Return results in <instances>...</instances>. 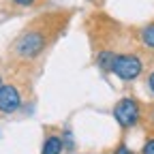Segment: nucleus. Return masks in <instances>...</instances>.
Listing matches in <instances>:
<instances>
[{
  "label": "nucleus",
  "instance_id": "nucleus-12",
  "mask_svg": "<svg viewBox=\"0 0 154 154\" xmlns=\"http://www.w3.org/2000/svg\"><path fill=\"white\" fill-rule=\"evenodd\" d=\"M5 88V84H2V77H0V90H2Z\"/></svg>",
  "mask_w": 154,
  "mask_h": 154
},
{
  "label": "nucleus",
  "instance_id": "nucleus-1",
  "mask_svg": "<svg viewBox=\"0 0 154 154\" xmlns=\"http://www.w3.org/2000/svg\"><path fill=\"white\" fill-rule=\"evenodd\" d=\"M141 71H143V64L139 60V56H135V54H118L116 62H113V69H111V73L118 75L124 82L137 79L141 75Z\"/></svg>",
  "mask_w": 154,
  "mask_h": 154
},
{
  "label": "nucleus",
  "instance_id": "nucleus-3",
  "mask_svg": "<svg viewBox=\"0 0 154 154\" xmlns=\"http://www.w3.org/2000/svg\"><path fill=\"white\" fill-rule=\"evenodd\" d=\"M43 47H45V36L41 32H34V30L24 32L15 41V51L22 58H34Z\"/></svg>",
  "mask_w": 154,
  "mask_h": 154
},
{
  "label": "nucleus",
  "instance_id": "nucleus-11",
  "mask_svg": "<svg viewBox=\"0 0 154 154\" xmlns=\"http://www.w3.org/2000/svg\"><path fill=\"white\" fill-rule=\"evenodd\" d=\"M13 2L22 5V7H28V5H34V0H13Z\"/></svg>",
  "mask_w": 154,
  "mask_h": 154
},
{
  "label": "nucleus",
  "instance_id": "nucleus-7",
  "mask_svg": "<svg viewBox=\"0 0 154 154\" xmlns=\"http://www.w3.org/2000/svg\"><path fill=\"white\" fill-rule=\"evenodd\" d=\"M141 43H143L146 47L154 49V24H150V26H146V28L141 30Z\"/></svg>",
  "mask_w": 154,
  "mask_h": 154
},
{
  "label": "nucleus",
  "instance_id": "nucleus-4",
  "mask_svg": "<svg viewBox=\"0 0 154 154\" xmlns=\"http://www.w3.org/2000/svg\"><path fill=\"white\" fill-rule=\"evenodd\" d=\"M22 105V94L15 86H5L0 90V111L2 113H13Z\"/></svg>",
  "mask_w": 154,
  "mask_h": 154
},
{
  "label": "nucleus",
  "instance_id": "nucleus-9",
  "mask_svg": "<svg viewBox=\"0 0 154 154\" xmlns=\"http://www.w3.org/2000/svg\"><path fill=\"white\" fill-rule=\"evenodd\" d=\"M113 154H133V150L131 148H126V143H120L118 148H116V152Z\"/></svg>",
  "mask_w": 154,
  "mask_h": 154
},
{
  "label": "nucleus",
  "instance_id": "nucleus-2",
  "mask_svg": "<svg viewBox=\"0 0 154 154\" xmlns=\"http://www.w3.org/2000/svg\"><path fill=\"white\" fill-rule=\"evenodd\" d=\"M139 103L135 101V99H120L118 103H116L113 107V118L118 120V124L122 128H131L139 122Z\"/></svg>",
  "mask_w": 154,
  "mask_h": 154
},
{
  "label": "nucleus",
  "instance_id": "nucleus-10",
  "mask_svg": "<svg viewBox=\"0 0 154 154\" xmlns=\"http://www.w3.org/2000/svg\"><path fill=\"white\" fill-rule=\"evenodd\" d=\"M148 88H150V92L154 94V71L148 75Z\"/></svg>",
  "mask_w": 154,
  "mask_h": 154
},
{
  "label": "nucleus",
  "instance_id": "nucleus-8",
  "mask_svg": "<svg viewBox=\"0 0 154 154\" xmlns=\"http://www.w3.org/2000/svg\"><path fill=\"white\" fill-rule=\"evenodd\" d=\"M141 154H154V137H152V139H148V141L143 143Z\"/></svg>",
  "mask_w": 154,
  "mask_h": 154
},
{
  "label": "nucleus",
  "instance_id": "nucleus-13",
  "mask_svg": "<svg viewBox=\"0 0 154 154\" xmlns=\"http://www.w3.org/2000/svg\"><path fill=\"white\" fill-rule=\"evenodd\" d=\"M152 122H154V107H152Z\"/></svg>",
  "mask_w": 154,
  "mask_h": 154
},
{
  "label": "nucleus",
  "instance_id": "nucleus-5",
  "mask_svg": "<svg viewBox=\"0 0 154 154\" xmlns=\"http://www.w3.org/2000/svg\"><path fill=\"white\" fill-rule=\"evenodd\" d=\"M62 146H64V141L58 137V135H49V137L43 141L41 154H60L62 152Z\"/></svg>",
  "mask_w": 154,
  "mask_h": 154
},
{
  "label": "nucleus",
  "instance_id": "nucleus-6",
  "mask_svg": "<svg viewBox=\"0 0 154 154\" xmlns=\"http://www.w3.org/2000/svg\"><path fill=\"white\" fill-rule=\"evenodd\" d=\"M116 56L113 51H101L99 56H96V64H99L103 71H111L113 69V62H116Z\"/></svg>",
  "mask_w": 154,
  "mask_h": 154
}]
</instances>
